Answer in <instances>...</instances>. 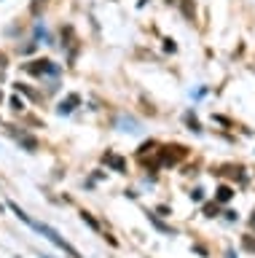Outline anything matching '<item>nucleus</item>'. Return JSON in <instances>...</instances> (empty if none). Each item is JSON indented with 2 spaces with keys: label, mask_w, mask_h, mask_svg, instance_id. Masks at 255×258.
<instances>
[{
  "label": "nucleus",
  "mask_w": 255,
  "mask_h": 258,
  "mask_svg": "<svg viewBox=\"0 0 255 258\" xmlns=\"http://www.w3.org/2000/svg\"><path fill=\"white\" fill-rule=\"evenodd\" d=\"M81 218H83V221H86V223H89V226H92V229H94V231H100V223H97V221H94V218H92L89 213H81Z\"/></svg>",
  "instance_id": "obj_2"
},
{
  "label": "nucleus",
  "mask_w": 255,
  "mask_h": 258,
  "mask_svg": "<svg viewBox=\"0 0 255 258\" xmlns=\"http://www.w3.org/2000/svg\"><path fill=\"white\" fill-rule=\"evenodd\" d=\"M0 100H3V94H0Z\"/></svg>",
  "instance_id": "obj_4"
},
{
  "label": "nucleus",
  "mask_w": 255,
  "mask_h": 258,
  "mask_svg": "<svg viewBox=\"0 0 255 258\" xmlns=\"http://www.w3.org/2000/svg\"><path fill=\"white\" fill-rule=\"evenodd\" d=\"M242 245H244V250L255 253V239H252V237H242Z\"/></svg>",
  "instance_id": "obj_3"
},
{
  "label": "nucleus",
  "mask_w": 255,
  "mask_h": 258,
  "mask_svg": "<svg viewBox=\"0 0 255 258\" xmlns=\"http://www.w3.org/2000/svg\"><path fill=\"white\" fill-rule=\"evenodd\" d=\"M231 197H234V191H231L228 185H223V188H218V202H228Z\"/></svg>",
  "instance_id": "obj_1"
}]
</instances>
